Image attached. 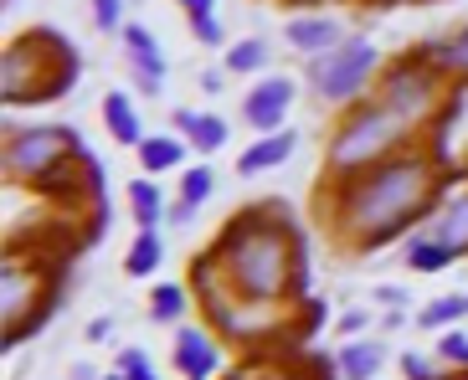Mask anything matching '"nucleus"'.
<instances>
[{"label":"nucleus","mask_w":468,"mask_h":380,"mask_svg":"<svg viewBox=\"0 0 468 380\" xmlns=\"http://www.w3.org/2000/svg\"><path fill=\"white\" fill-rule=\"evenodd\" d=\"M211 190H217V170H211V164H196V170L180 175V201L191 206V211H201V206L211 201Z\"/></svg>","instance_id":"a878e982"},{"label":"nucleus","mask_w":468,"mask_h":380,"mask_svg":"<svg viewBox=\"0 0 468 380\" xmlns=\"http://www.w3.org/2000/svg\"><path fill=\"white\" fill-rule=\"evenodd\" d=\"M458 319H468V293H448V299H432L422 313H417V324H422V329H453Z\"/></svg>","instance_id":"393cba45"},{"label":"nucleus","mask_w":468,"mask_h":380,"mask_svg":"<svg viewBox=\"0 0 468 380\" xmlns=\"http://www.w3.org/2000/svg\"><path fill=\"white\" fill-rule=\"evenodd\" d=\"M221 272L227 283L237 288V299L258 303V309H278V303H293L299 309L309 293V231L293 221L289 206L278 201H258V206H242L232 216L221 221L217 242Z\"/></svg>","instance_id":"f03ea898"},{"label":"nucleus","mask_w":468,"mask_h":380,"mask_svg":"<svg viewBox=\"0 0 468 380\" xmlns=\"http://www.w3.org/2000/svg\"><path fill=\"white\" fill-rule=\"evenodd\" d=\"M438 360H442L448 370H463V375H468V334H463V329H442Z\"/></svg>","instance_id":"bb28decb"},{"label":"nucleus","mask_w":468,"mask_h":380,"mask_svg":"<svg viewBox=\"0 0 468 380\" xmlns=\"http://www.w3.org/2000/svg\"><path fill=\"white\" fill-rule=\"evenodd\" d=\"M381 78V52H376L371 37H345L335 52L314 57L309 62V82H314V93L324 98V103H335V109H356V103H366V88Z\"/></svg>","instance_id":"6e6552de"},{"label":"nucleus","mask_w":468,"mask_h":380,"mask_svg":"<svg viewBox=\"0 0 468 380\" xmlns=\"http://www.w3.org/2000/svg\"><path fill=\"white\" fill-rule=\"evenodd\" d=\"M273 52H268V41L262 37H242L232 52L221 57V72H232V78H248V72H268Z\"/></svg>","instance_id":"5701e85b"},{"label":"nucleus","mask_w":468,"mask_h":380,"mask_svg":"<svg viewBox=\"0 0 468 380\" xmlns=\"http://www.w3.org/2000/svg\"><path fill=\"white\" fill-rule=\"evenodd\" d=\"M427 231H432L453 258H468V185H458L453 195L442 201V211L427 221Z\"/></svg>","instance_id":"4468645a"},{"label":"nucleus","mask_w":468,"mask_h":380,"mask_svg":"<svg viewBox=\"0 0 468 380\" xmlns=\"http://www.w3.org/2000/svg\"><path fill=\"white\" fill-rule=\"evenodd\" d=\"M221 82H227V72H217V68L201 72V88H207V93H221Z\"/></svg>","instance_id":"e433bc0d"},{"label":"nucleus","mask_w":468,"mask_h":380,"mask_svg":"<svg viewBox=\"0 0 468 380\" xmlns=\"http://www.w3.org/2000/svg\"><path fill=\"white\" fill-rule=\"evenodd\" d=\"M103 380H124V370H109V375H103Z\"/></svg>","instance_id":"79ce46f5"},{"label":"nucleus","mask_w":468,"mask_h":380,"mask_svg":"<svg viewBox=\"0 0 468 380\" xmlns=\"http://www.w3.org/2000/svg\"><path fill=\"white\" fill-rule=\"evenodd\" d=\"M119 370H124V380H160L144 350H124V354H119Z\"/></svg>","instance_id":"2f4dec72"},{"label":"nucleus","mask_w":468,"mask_h":380,"mask_svg":"<svg viewBox=\"0 0 468 380\" xmlns=\"http://www.w3.org/2000/svg\"><path fill=\"white\" fill-rule=\"evenodd\" d=\"M109 334H113V319H109V313H103V319H93V324L83 329L88 344H109Z\"/></svg>","instance_id":"f704fd0d"},{"label":"nucleus","mask_w":468,"mask_h":380,"mask_svg":"<svg viewBox=\"0 0 468 380\" xmlns=\"http://www.w3.org/2000/svg\"><path fill=\"white\" fill-rule=\"evenodd\" d=\"M83 78V57L62 31L31 26L21 37H11L5 62H0V93L5 109H37V103H57L68 98Z\"/></svg>","instance_id":"7ed1b4c3"},{"label":"nucleus","mask_w":468,"mask_h":380,"mask_svg":"<svg viewBox=\"0 0 468 380\" xmlns=\"http://www.w3.org/2000/svg\"><path fill=\"white\" fill-rule=\"evenodd\" d=\"M134 154H139V170H144V175H165V170H180V164H186V139L150 134Z\"/></svg>","instance_id":"6ab92c4d"},{"label":"nucleus","mask_w":468,"mask_h":380,"mask_svg":"<svg viewBox=\"0 0 468 380\" xmlns=\"http://www.w3.org/2000/svg\"><path fill=\"white\" fill-rule=\"evenodd\" d=\"M124 201H129V221H134L139 231H160V221L170 216V206H165V190L154 185L150 175H139L124 185Z\"/></svg>","instance_id":"dca6fc26"},{"label":"nucleus","mask_w":468,"mask_h":380,"mask_svg":"<svg viewBox=\"0 0 468 380\" xmlns=\"http://www.w3.org/2000/svg\"><path fill=\"white\" fill-rule=\"evenodd\" d=\"M176 5H180L186 16H191V11H217V0H176Z\"/></svg>","instance_id":"4c0bfd02"},{"label":"nucleus","mask_w":468,"mask_h":380,"mask_svg":"<svg viewBox=\"0 0 468 380\" xmlns=\"http://www.w3.org/2000/svg\"><path fill=\"white\" fill-rule=\"evenodd\" d=\"M407 299H412V293H407V288H397V283L376 288V303H381V309H407Z\"/></svg>","instance_id":"72a5a7b5"},{"label":"nucleus","mask_w":468,"mask_h":380,"mask_svg":"<svg viewBox=\"0 0 468 380\" xmlns=\"http://www.w3.org/2000/svg\"><path fill=\"white\" fill-rule=\"evenodd\" d=\"M299 313H303V324L293 329V340H314V329L330 324V299H303Z\"/></svg>","instance_id":"cd10ccee"},{"label":"nucleus","mask_w":468,"mask_h":380,"mask_svg":"<svg viewBox=\"0 0 468 380\" xmlns=\"http://www.w3.org/2000/svg\"><path fill=\"white\" fill-rule=\"evenodd\" d=\"M72 380H103L93 365H72Z\"/></svg>","instance_id":"ea45409f"},{"label":"nucleus","mask_w":468,"mask_h":380,"mask_svg":"<svg viewBox=\"0 0 468 380\" xmlns=\"http://www.w3.org/2000/svg\"><path fill=\"white\" fill-rule=\"evenodd\" d=\"M335 365H340V380H376L386 365V344L381 340H345L340 354H335Z\"/></svg>","instance_id":"a211bd4d"},{"label":"nucleus","mask_w":468,"mask_h":380,"mask_svg":"<svg viewBox=\"0 0 468 380\" xmlns=\"http://www.w3.org/2000/svg\"><path fill=\"white\" fill-rule=\"evenodd\" d=\"M186 309H191V293H186L180 283H154V293H150V319L154 324L180 329L186 324Z\"/></svg>","instance_id":"b1692460"},{"label":"nucleus","mask_w":468,"mask_h":380,"mask_svg":"<svg viewBox=\"0 0 468 380\" xmlns=\"http://www.w3.org/2000/svg\"><path fill=\"white\" fill-rule=\"evenodd\" d=\"M293 78H283V72H278V78H258L248 88V93H242V123H248V129H258V134H278V129H289V109H293Z\"/></svg>","instance_id":"1a4fd4ad"},{"label":"nucleus","mask_w":468,"mask_h":380,"mask_svg":"<svg viewBox=\"0 0 468 380\" xmlns=\"http://www.w3.org/2000/svg\"><path fill=\"white\" fill-rule=\"evenodd\" d=\"M119 41H124V57H129V68H134V82H139V93H150L160 98V88H165V47L154 41L150 26H139V21H129L124 31H119Z\"/></svg>","instance_id":"9d476101"},{"label":"nucleus","mask_w":468,"mask_h":380,"mask_svg":"<svg viewBox=\"0 0 468 380\" xmlns=\"http://www.w3.org/2000/svg\"><path fill=\"white\" fill-rule=\"evenodd\" d=\"M401 375L407 380H442V360H427V354H401Z\"/></svg>","instance_id":"7c9ffc66"},{"label":"nucleus","mask_w":468,"mask_h":380,"mask_svg":"<svg viewBox=\"0 0 468 380\" xmlns=\"http://www.w3.org/2000/svg\"><path fill=\"white\" fill-rule=\"evenodd\" d=\"M407 324V309H386V329H401Z\"/></svg>","instance_id":"58836bf2"},{"label":"nucleus","mask_w":468,"mask_h":380,"mask_svg":"<svg viewBox=\"0 0 468 380\" xmlns=\"http://www.w3.org/2000/svg\"><path fill=\"white\" fill-rule=\"evenodd\" d=\"M165 221H176V227H191V221H196V211H191L186 201H176V206H170V216H165Z\"/></svg>","instance_id":"c9c22d12"},{"label":"nucleus","mask_w":468,"mask_h":380,"mask_svg":"<svg viewBox=\"0 0 468 380\" xmlns=\"http://www.w3.org/2000/svg\"><path fill=\"white\" fill-rule=\"evenodd\" d=\"M422 139L407 129L391 109H381L376 98L356 103V109H345L340 129L330 134V150H324V180H356L376 164H386L391 154L412 150Z\"/></svg>","instance_id":"39448f33"},{"label":"nucleus","mask_w":468,"mask_h":380,"mask_svg":"<svg viewBox=\"0 0 468 380\" xmlns=\"http://www.w3.org/2000/svg\"><path fill=\"white\" fill-rule=\"evenodd\" d=\"M283 41H289L299 57H309V62H314V57H324V52H335V47H340L345 26L335 21V16H319V11L314 16H293L289 26H283Z\"/></svg>","instance_id":"ddd939ff"},{"label":"nucleus","mask_w":468,"mask_h":380,"mask_svg":"<svg viewBox=\"0 0 468 380\" xmlns=\"http://www.w3.org/2000/svg\"><path fill=\"white\" fill-rule=\"evenodd\" d=\"M468 170L442 175L422 144L391 154L386 164L356 180H324V221L345 252H376L391 247L401 231L422 227L442 211V201L463 185Z\"/></svg>","instance_id":"f257e3e1"},{"label":"nucleus","mask_w":468,"mask_h":380,"mask_svg":"<svg viewBox=\"0 0 468 380\" xmlns=\"http://www.w3.org/2000/svg\"><path fill=\"white\" fill-rule=\"evenodd\" d=\"M335 329H340L345 340H350V334H366V329H371V309H345L340 319H335Z\"/></svg>","instance_id":"473e14b6"},{"label":"nucleus","mask_w":468,"mask_h":380,"mask_svg":"<svg viewBox=\"0 0 468 380\" xmlns=\"http://www.w3.org/2000/svg\"><path fill=\"white\" fill-rule=\"evenodd\" d=\"M293 150H299V129H278V134H258L248 150L237 154V175L252 180V175H273L278 164H289Z\"/></svg>","instance_id":"f8f14e48"},{"label":"nucleus","mask_w":468,"mask_h":380,"mask_svg":"<svg viewBox=\"0 0 468 380\" xmlns=\"http://www.w3.org/2000/svg\"><path fill=\"white\" fill-rule=\"evenodd\" d=\"M103 123H109V134H113V144H124V150H139L144 144V123H139V109H134V98L129 93H103Z\"/></svg>","instance_id":"f3484780"},{"label":"nucleus","mask_w":468,"mask_h":380,"mask_svg":"<svg viewBox=\"0 0 468 380\" xmlns=\"http://www.w3.org/2000/svg\"><path fill=\"white\" fill-rule=\"evenodd\" d=\"M463 380H468V375H463Z\"/></svg>","instance_id":"37998d69"},{"label":"nucleus","mask_w":468,"mask_h":380,"mask_svg":"<svg viewBox=\"0 0 468 380\" xmlns=\"http://www.w3.org/2000/svg\"><path fill=\"white\" fill-rule=\"evenodd\" d=\"M283 5H324V0H283Z\"/></svg>","instance_id":"a19ab883"},{"label":"nucleus","mask_w":468,"mask_h":380,"mask_svg":"<svg viewBox=\"0 0 468 380\" xmlns=\"http://www.w3.org/2000/svg\"><path fill=\"white\" fill-rule=\"evenodd\" d=\"M176 129L186 134V144L196 154H217L232 139V123L221 119V113H196V109H176Z\"/></svg>","instance_id":"2eb2a0df"},{"label":"nucleus","mask_w":468,"mask_h":380,"mask_svg":"<svg viewBox=\"0 0 468 380\" xmlns=\"http://www.w3.org/2000/svg\"><path fill=\"white\" fill-rule=\"evenodd\" d=\"M160 262H165V237H160V231H139L134 242H129L124 272H129V278H154Z\"/></svg>","instance_id":"4be33fe9"},{"label":"nucleus","mask_w":468,"mask_h":380,"mask_svg":"<svg viewBox=\"0 0 468 380\" xmlns=\"http://www.w3.org/2000/svg\"><path fill=\"white\" fill-rule=\"evenodd\" d=\"M83 154V139L68 123H37V129H5V180L11 185H42L52 170Z\"/></svg>","instance_id":"0eeeda50"},{"label":"nucleus","mask_w":468,"mask_h":380,"mask_svg":"<svg viewBox=\"0 0 468 380\" xmlns=\"http://www.w3.org/2000/svg\"><path fill=\"white\" fill-rule=\"evenodd\" d=\"M371 98L381 103V109H391L417 139H422V129L438 119L442 98H448V78H442V72L422 57V47H417V52L397 57V62H386L381 78H376V93Z\"/></svg>","instance_id":"423d86ee"},{"label":"nucleus","mask_w":468,"mask_h":380,"mask_svg":"<svg viewBox=\"0 0 468 380\" xmlns=\"http://www.w3.org/2000/svg\"><path fill=\"white\" fill-rule=\"evenodd\" d=\"M401 258H407V268H412V272H442V268H453V262H458L453 252H448V247L432 237V231H417Z\"/></svg>","instance_id":"412c9836"},{"label":"nucleus","mask_w":468,"mask_h":380,"mask_svg":"<svg viewBox=\"0 0 468 380\" xmlns=\"http://www.w3.org/2000/svg\"><path fill=\"white\" fill-rule=\"evenodd\" d=\"M62 283H68V258H52V252H21L11 247L5 262H0V313H5V350H21V344L37 334L57 313L62 303Z\"/></svg>","instance_id":"20e7f679"},{"label":"nucleus","mask_w":468,"mask_h":380,"mask_svg":"<svg viewBox=\"0 0 468 380\" xmlns=\"http://www.w3.org/2000/svg\"><path fill=\"white\" fill-rule=\"evenodd\" d=\"M422 57L432 62V68L442 72V78H468V26L458 31V37H442V41H427Z\"/></svg>","instance_id":"aec40b11"},{"label":"nucleus","mask_w":468,"mask_h":380,"mask_svg":"<svg viewBox=\"0 0 468 380\" xmlns=\"http://www.w3.org/2000/svg\"><path fill=\"white\" fill-rule=\"evenodd\" d=\"M93 26L103 31V37H113V31H124V0H93Z\"/></svg>","instance_id":"c756f323"},{"label":"nucleus","mask_w":468,"mask_h":380,"mask_svg":"<svg viewBox=\"0 0 468 380\" xmlns=\"http://www.w3.org/2000/svg\"><path fill=\"white\" fill-rule=\"evenodd\" d=\"M170 360H176L180 380H211L221 370V344L207 324H180L176 344H170Z\"/></svg>","instance_id":"9b49d317"},{"label":"nucleus","mask_w":468,"mask_h":380,"mask_svg":"<svg viewBox=\"0 0 468 380\" xmlns=\"http://www.w3.org/2000/svg\"><path fill=\"white\" fill-rule=\"evenodd\" d=\"M186 21H191V37L201 41V47H221V41H227V26L217 21V11H191Z\"/></svg>","instance_id":"c85d7f7f"}]
</instances>
